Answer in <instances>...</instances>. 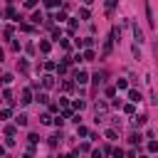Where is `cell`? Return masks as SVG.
I'll use <instances>...</instances> for the list:
<instances>
[{
	"mask_svg": "<svg viewBox=\"0 0 158 158\" xmlns=\"http://www.w3.org/2000/svg\"><path fill=\"white\" fill-rule=\"evenodd\" d=\"M77 133H79V136H89V128H86V126H79V123H77Z\"/></svg>",
	"mask_w": 158,
	"mask_h": 158,
	"instance_id": "cb8c5ba5",
	"label": "cell"
},
{
	"mask_svg": "<svg viewBox=\"0 0 158 158\" xmlns=\"http://www.w3.org/2000/svg\"><path fill=\"white\" fill-rule=\"evenodd\" d=\"M17 67H20V72H27V67H30V64H27L25 59H20V64H17Z\"/></svg>",
	"mask_w": 158,
	"mask_h": 158,
	"instance_id": "74e56055",
	"label": "cell"
},
{
	"mask_svg": "<svg viewBox=\"0 0 158 158\" xmlns=\"http://www.w3.org/2000/svg\"><path fill=\"white\" fill-rule=\"evenodd\" d=\"M81 2H84V5H91V2H94V0H81Z\"/></svg>",
	"mask_w": 158,
	"mask_h": 158,
	"instance_id": "f907efd6",
	"label": "cell"
},
{
	"mask_svg": "<svg viewBox=\"0 0 158 158\" xmlns=\"http://www.w3.org/2000/svg\"><path fill=\"white\" fill-rule=\"evenodd\" d=\"M74 79H77V84H79V86H84V84L89 81V74H86L84 69H77V72H74Z\"/></svg>",
	"mask_w": 158,
	"mask_h": 158,
	"instance_id": "7a4b0ae2",
	"label": "cell"
},
{
	"mask_svg": "<svg viewBox=\"0 0 158 158\" xmlns=\"http://www.w3.org/2000/svg\"><path fill=\"white\" fill-rule=\"evenodd\" d=\"M20 30H22V32H32L35 27H32V25H27V22H22V25H20Z\"/></svg>",
	"mask_w": 158,
	"mask_h": 158,
	"instance_id": "4dcf8cb0",
	"label": "cell"
},
{
	"mask_svg": "<svg viewBox=\"0 0 158 158\" xmlns=\"http://www.w3.org/2000/svg\"><path fill=\"white\" fill-rule=\"evenodd\" d=\"M2 15H5V17H10V20H17V12H15V7H7Z\"/></svg>",
	"mask_w": 158,
	"mask_h": 158,
	"instance_id": "2e32d148",
	"label": "cell"
},
{
	"mask_svg": "<svg viewBox=\"0 0 158 158\" xmlns=\"http://www.w3.org/2000/svg\"><path fill=\"white\" fill-rule=\"evenodd\" d=\"M148 151H151V153H156V151H158V143H156V141H153V138H151V141H148Z\"/></svg>",
	"mask_w": 158,
	"mask_h": 158,
	"instance_id": "f1b7e54d",
	"label": "cell"
},
{
	"mask_svg": "<svg viewBox=\"0 0 158 158\" xmlns=\"http://www.w3.org/2000/svg\"><path fill=\"white\" fill-rule=\"evenodd\" d=\"M146 15H148V25L153 27V10H151V5H146Z\"/></svg>",
	"mask_w": 158,
	"mask_h": 158,
	"instance_id": "603a6c76",
	"label": "cell"
},
{
	"mask_svg": "<svg viewBox=\"0 0 158 158\" xmlns=\"http://www.w3.org/2000/svg\"><path fill=\"white\" fill-rule=\"evenodd\" d=\"M35 99H37V101H40V104H47V101H49V99H47V94H42V91H40V94H37V96H35Z\"/></svg>",
	"mask_w": 158,
	"mask_h": 158,
	"instance_id": "4316f807",
	"label": "cell"
},
{
	"mask_svg": "<svg viewBox=\"0 0 158 158\" xmlns=\"http://www.w3.org/2000/svg\"><path fill=\"white\" fill-rule=\"evenodd\" d=\"M22 158H35V156H32V151H27V153H25Z\"/></svg>",
	"mask_w": 158,
	"mask_h": 158,
	"instance_id": "7dc6e473",
	"label": "cell"
},
{
	"mask_svg": "<svg viewBox=\"0 0 158 158\" xmlns=\"http://www.w3.org/2000/svg\"><path fill=\"white\" fill-rule=\"evenodd\" d=\"M27 138H30V146H35V143H37V141H40V136H37V133H30V136H27Z\"/></svg>",
	"mask_w": 158,
	"mask_h": 158,
	"instance_id": "e575fe53",
	"label": "cell"
},
{
	"mask_svg": "<svg viewBox=\"0 0 158 158\" xmlns=\"http://www.w3.org/2000/svg\"><path fill=\"white\" fill-rule=\"evenodd\" d=\"M52 37H54V40H62V32H59L57 27H52Z\"/></svg>",
	"mask_w": 158,
	"mask_h": 158,
	"instance_id": "8d00e7d4",
	"label": "cell"
},
{
	"mask_svg": "<svg viewBox=\"0 0 158 158\" xmlns=\"http://www.w3.org/2000/svg\"><path fill=\"white\" fill-rule=\"evenodd\" d=\"M79 17H81V20H89V17H91L89 7H81V10H79Z\"/></svg>",
	"mask_w": 158,
	"mask_h": 158,
	"instance_id": "ac0fdd59",
	"label": "cell"
},
{
	"mask_svg": "<svg viewBox=\"0 0 158 158\" xmlns=\"http://www.w3.org/2000/svg\"><path fill=\"white\" fill-rule=\"evenodd\" d=\"M15 123H17V126H27V116H25V114H20V116L15 118Z\"/></svg>",
	"mask_w": 158,
	"mask_h": 158,
	"instance_id": "7402d4cb",
	"label": "cell"
},
{
	"mask_svg": "<svg viewBox=\"0 0 158 158\" xmlns=\"http://www.w3.org/2000/svg\"><path fill=\"white\" fill-rule=\"evenodd\" d=\"M116 89H128V81H126V79H118V81H116Z\"/></svg>",
	"mask_w": 158,
	"mask_h": 158,
	"instance_id": "484cf974",
	"label": "cell"
},
{
	"mask_svg": "<svg viewBox=\"0 0 158 158\" xmlns=\"http://www.w3.org/2000/svg\"><path fill=\"white\" fill-rule=\"evenodd\" d=\"M104 136H106L109 141H116V136H118V131H116V128H106V133H104Z\"/></svg>",
	"mask_w": 158,
	"mask_h": 158,
	"instance_id": "5bb4252c",
	"label": "cell"
},
{
	"mask_svg": "<svg viewBox=\"0 0 158 158\" xmlns=\"http://www.w3.org/2000/svg\"><path fill=\"white\" fill-rule=\"evenodd\" d=\"M52 20H57V22H64V20H67V12H64V10H59V12H57Z\"/></svg>",
	"mask_w": 158,
	"mask_h": 158,
	"instance_id": "ffe728a7",
	"label": "cell"
},
{
	"mask_svg": "<svg viewBox=\"0 0 158 158\" xmlns=\"http://www.w3.org/2000/svg\"><path fill=\"white\" fill-rule=\"evenodd\" d=\"M114 7H116V0H106V10H109V12H111V10H114Z\"/></svg>",
	"mask_w": 158,
	"mask_h": 158,
	"instance_id": "b9f144b4",
	"label": "cell"
},
{
	"mask_svg": "<svg viewBox=\"0 0 158 158\" xmlns=\"http://www.w3.org/2000/svg\"><path fill=\"white\" fill-rule=\"evenodd\" d=\"M40 121H42V123H52V116H49V114H40Z\"/></svg>",
	"mask_w": 158,
	"mask_h": 158,
	"instance_id": "83f0119b",
	"label": "cell"
},
{
	"mask_svg": "<svg viewBox=\"0 0 158 158\" xmlns=\"http://www.w3.org/2000/svg\"><path fill=\"white\" fill-rule=\"evenodd\" d=\"M5 136H15V126H5Z\"/></svg>",
	"mask_w": 158,
	"mask_h": 158,
	"instance_id": "f35d334b",
	"label": "cell"
},
{
	"mask_svg": "<svg viewBox=\"0 0 158 158\" xmlns=\"http://www.w3.org/2000/svg\"><path fill=\"white\" fill-rule=\"evenodd\" d=\"M59 158H74V153H64V156H59Z\"/></svg>",
	"mask_w": 158,
	"mask_h": 158,
	"instance_id": "c3c4849f",
	"label": "cell"
},
{
	"mask_svg": "<svg viewBox=\"0 0 158 158\" xmlns=\"http://www.w3.org/2000/svg\"><path fill=\"white\" fill-rule=\"evenodd\" d=\"M0 62H2V49H0Z\"/></svg>",
	"mask_w": 158,
	"mask_h": 158,
	"instance_id": "816d5d0a",
	"label": "cell"
},
{
	"mask_svg": "<svg viewBox=\"0 0 158 158\" xmlns=\"http://www.w3.org/2000/svg\"><path fill=\"white\" fill-rule=\"evenodd\" d=\"M37 2H40V0H25V7H35Z\"/></svg>",
	"mask_w": 158,
	"mask_h": 158,
	"instance_id": "bcb514c9",
	"label": "cell"
},
{
	"mask_svg": "<svg viewBox=\"0 0 158 158\" xmlns=\"http://www.w3.org/2000/svg\"><path fill=\"white\" fill-rule=\"evenodd\" d=\"M62 138H64V136H62V131H59V133H54V136H49V141H47V143H49V146L54 148V146H57V143H59Z\"/></svg>",
	"mask_w": 158,
	"mask_h": 158,
	"instance_id": "8fae6325",
	"label": "cell"
},
{
	"mask_svg": "<svg viewBox=\"0 0 158 158\" xmlns=\"http://www.w3.org/2000/svg\"><path fill=\"white\" fill-rule=\"evenodd\" d=\"M81 59H84V62H94V59H96V52H94L91 47H86V52L81 54Z\"/></svg>",
	"mask_w": 158,
	"mask_h": 158,
	"instance_id": "8992f818",
	"label": "cell"
},
{
	"mask_svg": "<svg viewBox=\"0 0 158 158\" xmlns=\"http://www.w3.org/2000/svg\"><path fill=\"white\" fill-rule=\"evenodd\" d=\"M5 118H10V109H0V121H5Z\"/></svg>",
	"mask_w": 158,
	"mask_h": 158,
	"instance_id": "f546056e",
	"label": "cell"
},
{
	"mask_svg": "<svg viewBox=\"0 0 158 158\" xmlns=\"http://www.w3.org/2000/svg\"><path fill=\"white\" fill-rule=\"evenodd\" d=\"M52 123H54V126H62V123H64V118H62V116H57V118H52Z\"/></svg>",
	"mask_w": 158,
	"mask_h": 158,
	"instance_id": "f6af8a7d",
	"label": "cell"
},
{
	"mask_svg": "<svg viewBox=\"0 0 158 158\" xmlns=\"http://www.w3.org/2000/svg\"><path fill=\"white\" fill-rule=\"evenodd\" d=\"M128 99H131V104H138V101H141V91H136V89H128Z\"/></svg>",
	"mask_w": 158,
	"mask_h": 158,
	"instance_id": "9c48e42d",
	"label": "cell"
},
{
	"mask_svg": "<svg viewBox=\"0 0 158 158\" xmlns=\"http://www.w3.org/2000/svg\"><path fill=\"white\" fill-rule=\"evenodd\" d=\"M101 156H104L101 148H94V151H91V158H101Z\"/></svg>",
	"mask_w": 158,
	"mask_h": 158,
	"instance_id": "d590c367",
	"label": "cell"
},
{
	"mask_svg": "<svg viewBox=\"0 0 158 158\" xmlns=\"http://www.w3.org/2000/svg\"><path fill=\"white\" fill-rule=\"evenodd\" d=\"M62 86H64V91H72V89H74V81H69V79H67Z\"/></svg>",
	"mask_w": 158,
	"mask_h": 158,
	"instance_id": "d6a6232c",
	"label": "cell"
},
{
	"mask_svg": "<svg viewBox=\"0 0 158 158\" xmlns=\"http://www.w3.org/2000/svg\"><path fill=\"white\" fill-rule=\"evenodd\" d=\"M72 109H77V111H81V109H84V101H81V99H79V101H74V104H72Z\"/></svg>",
	"mask_w": 158,
	"mask_h": 158,
	"instance_id": "836d02e7",
	"label": "cell"
},
{
	"mask_svg": "<svg viewBox=\"0 0 158 158\" xmlns=\"http://www.w3.org/2000/svg\"><path fill=\"white\" fill-rule=\"evenodd\" d=\"M2 156H5V146H0V158H2Z\"/></svg>",
	"mask_w": 158,
	"mask_h": 158,
	"instance_id": "681fc988",
	"label": "cell"
},
{
	"mask_svg": "<svg viewBox=\"0 0 158 158\" xmlns=\"http://www.w3.org/2000/svg\"><path fill=\"white\" fill-rule=\"evenodd\" d=\"M111 47H114V37L104 42V49H101V54H104V57H109V54H111Z\"/></svg>",
	"mask_w": 158,
	"mask_h": 158,
	"instance_id": "52a82bcc",
	"label": "cell"
},
{
	"mask_svg": "<svg viewBox=\"0 0 158 158\" xmlns=\"http://www.w3.org/2000/svg\"><path fill=\"white\" fill-rule=\"evenodd\" d=\"M54 84H57V81H54L52 74H44V77H42V86H44V89H52Z\"/></svg>",
	"mask_w": 158,
	"mask_h": 158,
	"instance_id": "277c9868",
	"label": "cell"
},
{
	"mask_svg": "<svg viewBox=\"0 0 158 158\" xmlns=\"http://www.w3.org/2000/svg\"><path fill=\"white\" fill-rule=\"evenodd\" d=\"M59 44H62V47H64L67 52H69V47H72V44H69V40H59Z\"/></svg>",
	"mask_w": 158,
	"mask_h": 158,
	"instance_id": "ee69618b",
	"label": "cell"
},
{
	"mask_svg": "<svg viewBox=\"0 0 158 158\" xmlns=\"http://www.w3.org/2000/svg\"><path fill=\"white\" fill-rule=\"evenodd\" d=\"M30 101H35V99H32V89H22V96H20V104H22V106H27Z\"/></svg>",
	"mask_w": 158,
	"mask_h": 158,
	"instance_id": "3957f363",
	"label": "cell"
},
{
	"mask_svg": "<svg viewBox=\"0 0 158 158\" xmlns=\"http://www.w3.org/2000/svg\"><path fill=\"white\" fill-rule=\"evenodd\" d=\"M106 111H109V106H106L104 101H96V106H94V114H96V121H101V118L106 116Z\"/></svg>",
	"mask_w": 158,
	"mask_h": 158,
	"instance_id": "6da1fadb",
	"label": "cell"
},
{
	"mask_svg": "<svg viewBox=\"0 0 158 158\" xmlns=\"http://www.w3.org/2000/svg\"><path fill=\"white\" fill-rule=\"evenodd\" d=\"M123 114L133 116V114H136V106H133V104H126V106H123Z\"/></svg>",
	"mask_w": 158,
	"mask_h": 158,
	"instance_id": "44dd1931",
	"label": "cell"
},
{
	"mask_svg": "<svg viewBox=\"0 0 158 158\" xmlns=\"http://www.w3.org/2000/svg\"><path fill=\"white\" fill-rule=\"evenodd\" d=\"M86 151H89V143H81V146L77 148V153H86Z\"/></svg>",
	"mask_w": 158,
	"mask_h": 158,
	"instance_id": "ab89813d",
	"label": "cell"
},
{
	"mask_svg": "<svg viewBox=\"0 0 158 158\" xmlns=\"http://www.w3.org/2000/svg\"><path fill=\"white\" fill-rule=\"evenodd\" d=\"M44 69H47V72H54L57 64H54V62H44Z\"/></svg>",
	"mask_w": 158,
	"mask_h": 158,
	"instance_id": "1f68e13d",
	"label": "cell"
},
{
	"mask_svg": "<svg viewBox=\"0 0 158 158\" xmlns=\"http://www.w3.org/2000/svg\"><path fill=\"white\" fill-rule=\"evenodd\" d=\"M2 35H5V40H10V37H12V27H5V32H2Z\"/></svg>",
	"mask_w": 158,
	"mask_h": 158,
	"instance_id": "7bdbcfd3",
	"label": "cell"
},
{
	"mask_svg": "<svg viewBox=\"0 0 158 158\" xmlns=\"http://www.w3.org/2000/svg\"><path fill=\"white\" fill-rule=\"evenodd\" d=\"M91 81H94V86H99V84L104 81V72H96V74L91 77Z\"/></svg>",
	"mask_w": 158,
	"mask_h": 158,
	"instance_id": "4fadbf2b",
	"label": "cell"
},
{
	"mask_svg": "<svg viewBox=\"0 0 158 158\" xmlns=\"http://www.w3.org/2000/svg\"><path fill=\"white\" fill-rule=\"evenodd\" d=\"M30 20H32L35 25H40V22H42L44 17H42V12H32V17H30Z\"/></svg>",
	"mask_w": 158,
	"mask_h": 158,
	"instance_id": "d6986e66",
	"label": "cell"
},
{
	"mask_svg": "<svg viewBox=\"0 0 158 158\" xmlns=\"http://www.w3.org/2000/svg\"><path fill=\"white\" fill-rule=\"evenodd\" d=\"M143 158H148V156H143Z\"/></svg>",
	"mask_w": 158,
	"mask_h": 158,
	"instance_id": "f5cc1de1",
	"label": "cell"
},
{
	"mask_svg": "<svg viewBox=\"0 0 158 158\" xmlns=\"http://www.w3.org/2000/svg\"><path fill=\"white\" fill-rule=\"evenodd\" d=\"M2 101H5L7 106H12V104H15V99H12V91H10V89H5V91H2Z\"/></svg>",
	"mask_w": 158,
	"mask_h": 158,
	"instance_id": "ba28073f",
	"label": "cell"
},
{
	"mask_svg": "<svg viewBox=\"0 0 158 158\" xmlns=\"http://www.w3.org/2000/svg\"><path fill=\"white\" fill-rule=\"evenodd\" d=\"M146 118H148V116H136V114H133V116H131V126H133V128H138V126H143V123H146Z\"/></svg>",
	"mask_w": 158,
	"mask_h": 158,
	"instance_id": "5b68a950",
	"label": "cell"
},
{
	"mask_svg": "<svg viewBox=\"0 0 158 158\" xmlns=\"http://www.w3.org/2000/svg\"><path fill=\"white\" fill-rule=\"evenodd\" d=\"M133 37H136V44H141V42H143V32L138 30V25H133Z\"/></svg>",
	"mask_w": 158,
	"mask_h": 158,
	"instance_id": "7c38bea8",
	"label": "cell"
},
{
	"mask_svg": "<svg viewBox=\"0 0 158 158\" xmlns=\"http://www.w3.org/2000/svg\"><path fill=\"white\" fill-rule=\"evenodd\" d=\"M77 25H79L77 20H69V35H74V32H77Z\"/></svg>",
	"mask_w": 158,
	"mask_h": 158,
	"instance_id": "d4e9b609",
	"label": "cell"
},
{
	"mask_svg": "<svg viewBox=\"0 0 158 158\" xmlns=\"http://www.w3.org/2000/svg\"><path fill=\"white\" fill-rule=\"evenodd\" d=\"M49 49H52V44H49L47 40H42V42H40V52H44V54H47Z\"/></svg>",
	"mask_w": 158,
	"mask_h": 158,
	"instance_id": "e0dca14e",
	"label": "cell"
},
{
	"mask_svg": "<svg viewBox=\"0 0 158 158\" xmlns=\"http://www.w3.org/2000/svg\"><path fill=\"white\" fill-rule=\"evenodd\" d=\"M44 5H47V7H57V5H59V0H44Z\"/></svg>",
	"mask_w": 158,
	"mask_h": 158,
	"instance_id": "60d3db41",
	"label": "cell"
},
{
	"mask_svg": "<svg viewBox=\"0 0 158 158\" xmlns=\"http://www.w3.org/2000/svg\"><path fill=\"white\" fill-rule=\"evenodd\" d=\"M12 79H15L12 74H2V77H0V84H2V86H7V84H12Z\"/></svg>",
	"mask_w": 158,
	"mask_h": 158,
	"instance_id": "9a60e30c",
	"label": "cell"
},
{
	"mask_svg": "<svg viewBox=\"0 0 158 158\" xmlns=\"http://www.w3.org/2000/svg\"><path fill=\"white\" fill-rule=\"evenodd\" d=\"M141 141H143V136H141V133H136V131H133V133L128 136V143H131V146H138Z\"/></svg>",
	"mask_w": 158,
	"mask_h": 158,
	"instance_id": "30bf717a",
	"label": "cell"
}]
</instances>
